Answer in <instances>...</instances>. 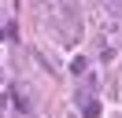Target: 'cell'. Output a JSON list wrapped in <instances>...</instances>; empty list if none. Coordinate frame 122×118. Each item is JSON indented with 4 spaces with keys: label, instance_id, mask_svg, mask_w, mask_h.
<instances>
[{
    "label": "cell",
    "instance_id": "cell-1",
    "mask_svg": "<svg viewBox=\"0 0 122 118\" xmlns=\"http://www.w3.org/2000/svg\"><path fill=\"white\" fill-rule=\"evenodd\" d=\"M115 4H122V0H115Z\"/></svg>",
    "mask_w": 122,
    "mask_h": 118
}]
</instances>
